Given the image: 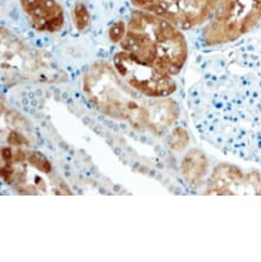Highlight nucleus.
Returning <instances> with one entry per match:
<instances>
[{"mask_svg": "<svg viewBox=\"0 0 261 262\" xmlns=\"http://www.w3.org/2000/svg\"><path fill=\"white\" fill-rule=\"evenodd\" d=\"M120 47L139 61L171 76L181 72L188 57V46L181 29L141 10L130 16Z\"/></svg>", "mask_w": 261, "mask_h": 262, "instance_id": "f257e3e1", "label": "nucleus"}, {"mask_svg": "<svg viewBox=\"0 0 261 262\" xmlns=\"http://www.w3.org/2000/svg\"><path fill=\"white\" fill-rule=\"evenodd\" d=\"M261 20V0H219L204 29L207 46L234 42L252 31Z\"/></svg>", "mask_w": 261, "mask_h": 262, "instance_id": "f03ea898", "label": "nucleus"}, {"mask_svg": "<svg viewBox=\"0 0 261 262\" xmlns=\"http://www.w3.org/2000/svg\"><path fill=\"white\" fill-rule=\"evenodd\" d=\"M113 62L125 83L144 96L166 97L176 91V82L170 74L139 61L128 52H117Z\"/></svg>", "mask_w": 261, "mask_h": 262, "instance_id": "7ed1b4c3", "label": "nucleus"}, {"mask_svg": "<svg viewBox=\"0 0 261 262\" xmlns=\"http://www.w3.org/2000/svg\"><path fill=\"white\" fill-rule=\"evenodd\" d=\"M138 10L156 14L177 28L188 30L203 24L214 13L219 0H130Z\"/></svg>", "mask_w": 261, "mask_h": 262, "instance_id": "20e7f679", "label": "nucleus"}, {"mask_svg": "<svg viewBox=\"0 0 261 262\" xmlns=\"http://www.w3.org/2000/svg\"><path fill=\"white\" fill-rule=\"evenodd\" d=\"M32 28L40 32H57L64 25V12L56 0H20Z\"/></svg>", "mask_w": 261, "mask_h": 262, "instance_id": "39448f33", "label": "nucleus"}, {"mask_svg": "<svg viewBox=\"0 0 261 262\" xmlns=\"http://www.w3.org/2000/svg\"><path fill=\"white\" fill-rule=\"evenodd\" d=\"M207 160L201 152L192 151L184 159L183 163V173L189 184H197L207 171Z\"/></svg>", "mask_w": 261, "mask_h": 262, "instance_id": "423d86ee", "label": "nucleus"}, {"mask_svg": "<svg viewBox=\"0 0 261 262\" xmlns=\"http://www.w3.org/2000/svg\"><path fill=\"white\" fill-rule=\"evenodd\" d=\"M73 19L78 31H83V30L88 28L89 23H91V16H89L87 7L82 3H76L74 5Z\"/></svg>", "mask_w": 261, "mask_h": 262, "instance_id": "0eeeda50", "label": "nucleus"}, {"mask_svg": "<svg viewBox=\"0 0 261 262\" xmlns=\"http://www.w3.org/2000/svg\"><path fill=\"white\" fill-rule=\"evenodd\" d=\"M29 160H30V163H31L35 167L38 168V170L46 172V173H49V172H51L50 163L48 162L46 157H43L40 153L31 152L29 156Z\"/></svg>", "mask_w": 261, "mask_h": 262, "instance_id": "6e6552de", "label": "nucleus"}, {"mask_svg": "<svg viewBox=\"0 0 261 262\" xmlns=\"http://www.w3.org/2000/svg\"><path fill=\"white\" fill-rule=\"evenodd\" d=\"M126 26H127V24L124 23V21H118V23L112 26L110 30V38L112 42L120 43V40L124 38L126 33Z\"/></svg>", "mask_w": 261, "mask_h": 262, "instance_id": "1a4fd4ad", "label": "nucleus"}]
</instances>
